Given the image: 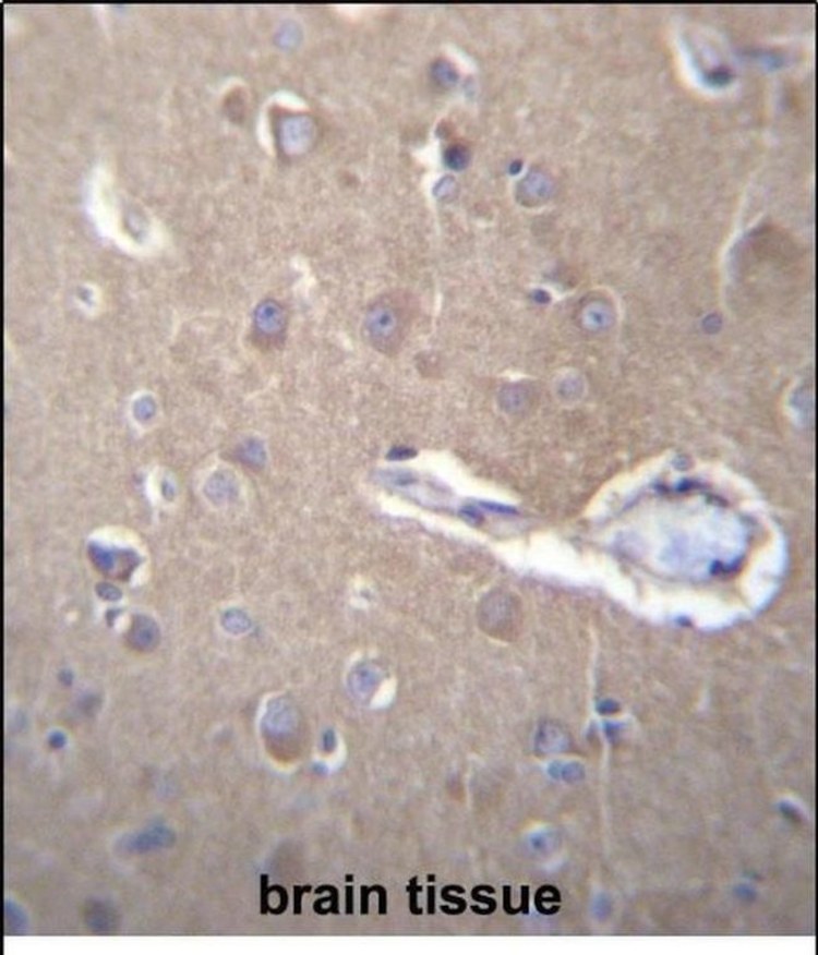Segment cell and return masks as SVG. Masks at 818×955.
Listing matches in <instances>:
<instances>
[{
  "instance_id": "cell-1",
  "label": "cell",
  "mask_w": 818,
  "mask_h": 955,
  "mask_svg": "<svg viewBox=\"0 0 818 955\" xmlns=\"http://www.w3.org/2000/svg\"><path fill=\"white\" fill-rule=\"evenodd\" d=\"M519 608L517 601L510 594L495 592L482 601L480 607V625L482 631L501 640H510L517 630Z\"/></svg>"
}]
</instances>
